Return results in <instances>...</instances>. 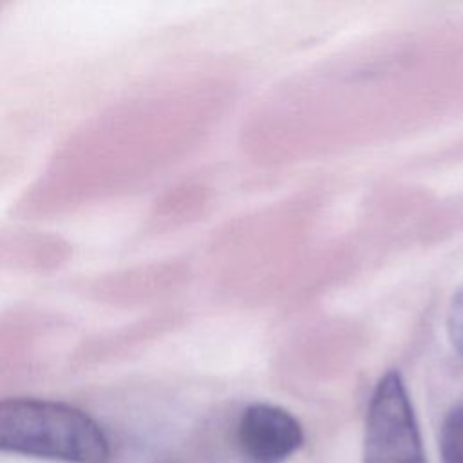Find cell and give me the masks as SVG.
<instances>
[{
	"label": "cell",
	"instance_id": "6da1fadb",
	"mask_svg": "<svg viewBox=\"0 0 463 463\" xmlns=\"http://www.w3.org/2000/svg\"><path fill=\"white\" fill-rule=\"evenodd\" d=\"M0 450L65 463H107L110 447L83 411L49 400H0Z\"/></svg>",
	"mask_w": 463,
	"mask_h": 463
},
{
	"label": "cell",
	"instance_id": "7a4b0ae2",
	"mask_svg": "<svg viewBox=\"0 0 463 463\" xmlns=\"http://www.w3.org/2000/svg\"><path fill=\"white\" fill-rule=\"evenodd\" d=\"M364 463H427L407 387L396 371L373 389L364 432Z\"/></svg>",
	"mask_w": 463,
	"mask_h": 463
},
{
	"label": "cell",
	"instance_id": "3957f363",
	"mask_svg": "<svg viewBox=\"0 0 463 463\" xmlns=\"http://www.w3.org/2000/svg\"><path fill=\"white\" fill-rule=\"evenodd\" d=\"M237 447L248 463H282L304 441L300 421L271 403L246 407L237 423Z\"/></svg>",
	"mask_w": 463,
	"mask_h": 463
},
{
	"label": "cell",
	"instance_id": "277c9868",
	"mask_svg": "<svg viewBox=\"0 0 463 463\" xmlns=\"http://www.w3.org/2000/svg\"><path fill=\"white\" fill-rule=\"evenodd\" d=\"M439 456L443 463H463V405L452 409L443 420Z\"/></svg>",
	"mask_w": 463,
	"mask_h": 463
},
{
	"label": "cell",
	"instance_id": "5b68a950",
	"mask_svg": "<svg viewBox=\"0 0 463 463\" xmlns=\"http://www.w3.org/2000/svg\"><path fill=\"white\" fill-rule=\"evenodd\" d=\"M447 331L452 347L463 358V288L456 293L450 302L447 315Z\"/></svg>",
	"mask_w": 463,
	"mask_h": 463
}]
</instances>
